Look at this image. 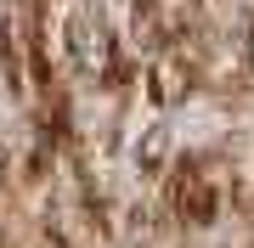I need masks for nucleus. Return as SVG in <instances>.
<instances>
[{"label": "nucleus", "mask_w": 254, "mask_h": 248, "mask_svg": "<svg viewBox=\"0 0 254 248\" xmlns=\"http://www.w3.org/2000/svg\"><path fill=\"white\" fill-rule=\"evenodd\" d=\"M170 214L181 226H192V231L220 220V186H215V175H209L203 152H181L175 158V169H170Z\"/></svg>", "instance_id": "nucleus-1"}, {"label": "nucleus", "mask_w": 254, "mask_h": 248, "mask_svg": "<svg viewBox=\"0 0 254 248\" xmlns=\"http://www.w3.org/2000/svg\"><path fill=\"white\" fill-rule=\"evenodd\" d=\"M40 248H68V237H63V231H46V237H40Z\"/></svg>", "instance_id": "nucleus-2"}]
</instances>
